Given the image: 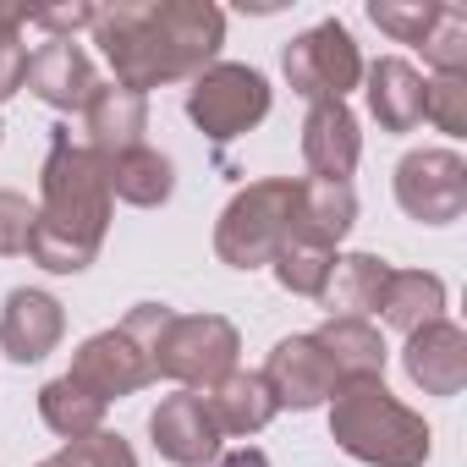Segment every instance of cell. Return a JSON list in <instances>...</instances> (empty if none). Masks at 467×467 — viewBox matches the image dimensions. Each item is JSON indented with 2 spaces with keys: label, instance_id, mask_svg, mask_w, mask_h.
<instances>
[{
  "label": "cell",
  "instance_id": "6da1fadb",
  "mask_svg": "<svg viewBox=\"0 0 467 467\" xmlns=\"http://www.w3.org/2000/svg\"><path fill=\"white\" fill-rule=\"evenodd\" d=\"M94 45L121 88L149 94L160 83H192L225 45V12L203 0H116L94 6Z\"/></svg>",
  "mask_w": 467,
  "mask_h": 467
},
{
  "label": "cell",
  "instance_id": "7a4b0ae2",
  "mask_svg": "<svg viewBox=\"0 0 467 467\" xmlns=\"http://www.w3.org/2000/svg\"><path fill=\"white\" fill-rule=\"evenodd\" d=\"M110 231V182L105 160L72 138V127L50 132V154L39 171V209L28 259L50 275H83Z\"/></svg>",
  "mask_w": 467,
  "mask_h": 467
},
{
  "label": "cell",
  "instance_id": "3957f363",
  "mask_svg": "<svg viewBox=\"0 0 467 467\" xmlns=\"http://www.w3.org/2000/svg\"><path fill=\"white\" fill-rule=\"evenodd\" d=\"M330 440L368 462V467H423L429 462V423L385 390V379H347L330 396Z\"/></svg>",
  "mask_w": 467,
  "mask_h": 467
},
{
  "label": "cell",
  "instance_id": "277c9868",
  "mask_svg": "<svg viewBox=\"0 0 467 467\" xmlns=\"http://www.w3.org/2000/svg\"><path fill=\"white\" fill-rule=\"evenodd\" d=\"M292 225H297V182L292 176L248 182L214 220V259L231 270H265L292 243Z\"/></svg>",
  "mask_w": 467,
  "mask_h": 467
},
{
  "label": "cell",
  "instance_id": "5b68a950",
  "mask_svg": "<svg viewBox=\"0 0 467 467\" xmlns=\"http://www.w3.org/2000/svg\"><path fill=\"white\" fill-rule=\"evenodd\" d=\"M243 336L220 314H176L154 347V379H176L182 390H214L237 368Z\"/></svg>",
  "mask_w": 467,
  "mask_h": 467
},
{
  "label": "cell",
  "instance_id": "8992f818",
  "mask_svg": "<svg viewBox=\"0 0 467 467\" xmlns=\"http://www.w3.org/2000/svg\"><path fill=\"white\" fill-rule=\"evenodd\" d=\"M187 116L192 127L209 138V143H231L254 132L265 116H270V83L265 72L254 67H237V61H214L192 78L187 88Z\"/></svg>",
  "mask_w": 467,
  "mask_h": 467
},
{
  "label": "cell",
  "instance_id": "52a82bcc",
  "mask_svg": "<svg viewBox=\"0 0 467 467\" xmlns=\"http://www.w3.org/2000/svg\"><path fill=\"white\" fill-rule=\"evenodd\" d=\"M281 72H286L292 94L319 105V99H347L363 83V56H358L352 34L336 17H325V23H314L308 34H297L281 50Z\"/></svg>",
  "mask_w": 467,
  "mask_h": 467
},
{
  "label": "cell",
  "instance_id": "ba28073f",
  "mask_svg": "<svg viewBox=\"0 0 467 467\" xmlns=\"http://www.w3.org/2000/svg\"><path fill=\"white\" fill-rule=\"evenodd\" d=\"M396 203L418 225H451L467 214V160L456 149H412L396 165Z\"/></svg>",
  "mask_w": 467,
  "mask_h": 467
},
{
  "label": "cell",
  "instance_id": "9c48e42d",
  "mask_svg": "<svg viewBox=\"0 0 467 467\" xmlns=\"http://www.w3.org/2000/svg\"><path fill=\"white\" fill-rule=\"evenodd\" d=\"M67 379H72V385H83L88 396H99V401L110 407V401L138 396L143 385H154V363H149V352H143V347L116 325V330L88 336V341L72 352Z\"/></svg>",
  "mask_w": 467,
  "mask_h": 467
},
{
  "label": "cell",
  "instance_id": "30bf717a",
  "mask_svg": "<svg viewBox=\"0 0 467 467\" xmlns=\"http://www.w3.org/2000/svg\"><path fill=\"white\" fill-rule=\"evenodd\" d=\"M265 385H270V396H275V407H292V412H314V407H325L330 396H336V368H330V358H325V347L314 341V336H286V341H275V352L265 358Z\"/></svg>",
  "mask_w": 467,
  "mask_h": 467
},
{
  "label": "cell",
  "instance_id": "8fae6325",
  "mask_svg": "<svg viewBox=\"0 0 467 467\" xmlns=\"http://www.w3.org/2000/svg\"><path fill=\"white\" fill-rule=\"evenodd\" d=\"M149 434H154V451L171 462V467H209L220 456V423L209 412V401L198 390H176L165 396L154 412H149Z\"/></svg>",
  "mask_w": 467,
  "mask_h": 467
},
{
  "label": "cell",
  "instance_id": "7c38bea8",
  "mask_svg": "<svg viewBox=\"0 0 467 467\" xmlns=\"http://www.w3.org/2000/svg\"><path fill=\"white\" fill-rule=\"evenodd\" d=\"M67 336V314L50 292L39 286H17L0 308V352L12 363H45Z\"/></svg>",
  "mask_w": 467,
  "mask_h": 467
},
{
  "label": "cell",
  "instance_id": "4fadbf2b",
  "mask_svg": "<svg viewBox=\"0 0 467 467\" xmlns=\"http://www.w3.org/2000/svg\"><path fill=\"white\" fill-rule=\"evenodd\" d=\"M401 363H407V379L423 396H462V385H467V330L451 325V319H434V325L407 336Z\"/></svg>",
  "mask_w": 467,
  "mask_h": 467
},
{
  "label": "cell",
  "instance_id": "5bb4252c",
  "mask_svg": "<svg viewBox=\"0 0 467 467\" xmlns=\"http://www.w3.org/2000/svg\"><path fill=\"white\" fill-rule=\"evenodd\" d=\"M149 132V94H132L121 83H99L83 105V143L99 160H116L127 149H143Z\"/></svg>",
  "mask_w": 467,
  "mask_h": 467
},
{
  "label": "cell",
  "instance_id": "9a60e30c",
  "mask_svg": "<svg viewBox=\"0 0 467 467\" xmlns=\"http://www.w3.org/2000/svg\"><path fill=\"white\" fill-rule=\"evenodd\" d=\"M358 154H363V132H358V116L347 110V99H319L308 105L303 116V160L319 182H347L358 171Z\"/></svg>",
  "mask_w": 467,
  "mask_h": 467
},
{
  "label": "cell",
  "instance_id": "2e32d148",
  "mask_svg": "<svg viewBox=\"0 0 467 467\" xmlns=\"http://www.w3.org/2000/svg\"><path fill=\"white\" fill-rule=\"evenodd\" d=\"M23 88H28L34 99H45L50 110H83L88 94L99 88V78H94V61H88L83 45H72V39H50V45H39V50L28 56V78H23Z\"/></svg>",
  "mask_w": 467,
  "mask_h": 467
},
{
  "label": "cell",
  "instance_id": "e0dca14e",
  "mask_svg": "<svg viewBox=\"0 0 467 467\" xmlns=\"http://www.w3.org/2000/svg\"><path fill=\"white\" fill-rule=\"evenodd\" d=\"M368 78V116L379 121V132H418L423 127V72L401 56H379L374 67H363Z\"/></svg>",
  "mask_w": 467,
  "mask_h": 467
},
{
  "label": "cell",
  "instance_id": "ac0fdd59",
  "mask_svg": "<svg viewBox=\"0 0 467 467\" xmlns=\"http://www.w3.org/2000/svg\"><path fill=\"white\" fill-rule=\"evenodd\" d=\"M358 225V192L352 182H297V225H292V243H308V248H325L336 254V243Z\"/></svg>",
  "mask_w": 467,
  "mask_h": 467
},
{
  "label": "cell",
  "instance_id": "d6986e66",
  "mask_svg": "<svg viewBox=\"0 0 467 467\" xmlns=\"http://www.w3.org/2000/svg\"><path fill=\"white\" fill-rule=\"evenodd\" d=\"M209 412H214V423H220V434H259V429H270L275 423V396H270V385H265V374H248V368H231L214 390H209Z\"/></svg>",
  "mask_w": 467,
  "mask_h": 467
},
{
  "label": "cell",
  "instance_id": "ffe728a7",
  "mask_svg": "<svg viewBox=\"0 0 467 467\" xmlns=\"http://www.w3.org/2000/svg\"><path fill=\"white\" fill-rule=\"evenodd\" d=\"M314 341L325 347V358H330L341 385L347 379H385V358L390 352H385V336L368 319H325L314 330Z\"/></svg>",
  "mask_w": 467,
  "mask_h": 467
},
{
  "label": "cell",
  "instance_id": "44dd1931",
  "mask_svg": "<svg viewBox=\"0 0 467 467\" xmlns=\"http://www.w3.org/2000/svg\"><path fill=\"white\" fill-rule=\"evenodd\" d=\"M385 275H390V265L374 259V254H347V259H336L330 275H325V292H319L325 314H330V319H363L368 308H379Z\"/></svg>",
  "mask_w": 467,
  "mask_h": 467
},
{
  "label": "cell",
  "instance_id": "7402d4cb",
  "mask_svg": "<svg viewBox=\"0 0 467 467\" xmlns=\"http://www.w3.org/2000/svg\"><path fill=\"white\" fill-rule=\"evenodd\" d=\"M379 314H385L390 330L412 336V330L445 319V281L429 275V270H390L385 292H379Z\"/></svg>",
  "mask_w": 467,
  "mask_h": 467
},
{
  "label": "cell",
  "instance_id": "603a6c76",
  "mask_svg": "<svg viewBox=\"0 0 467 467\" xmlns=\"http://www.w3.org/2000/svg\"><path fill=\"white\" fill-rule=\"evenodd\" d=\"M105 182H110V198L132 203V209H160L171 192H176V171L160 149H127L116 160H105Z\"/></svg>",
  "mask_w": 467,
  "mask_h": 467
},
{
  "label": "cell",
  "instance_id": "cb8c5ba5",
  "mask_svg": "<svg viewBox=\"0 0 467 467\" xmlns=\"http://www.w3.org/2000/svg\"><path fill=\"white\" fill-rule=\"evenodd\" d=\"M39 418H45L50 434L83 440V434H99V429H105V401L88 396L83 385H72V379L61 374V379H50V385L39 390Z\"/></svg>",
  "mask_w": 467,
  "mask_h": 467
},
{
  "label": "cell",
  "instance_id": "d4e9b609",
  "mask_svg": "<svg viewBox=\"0 0 467 467\" xmlns=\"http://www.w3.org/2000/svg\"><path fill=\"white\" fill-rule=\"evenodd\" d=\"M418 50L434 67V78H462L467 72V12L462 6H440L429 34L418 39Z\"/></svg>",
  "mask_w": 467,
  "mask_h": 467
},
{
  "label": "cell",
  "instance_id": "484cf974",
  "mask_svg": "<svg viewBox=\"0 0 467 467\" xmlns=\"http://www.w3.org/2000/svg\"><path fill=\"white\" fill-rule=\"evenodd\" d=\"M330 265H336V254H325V248H308V243H286L281 254H275V281L286 286V292H297V297H319L325 292V275H330Z\"/></svg>",
  "mask_w": 467,
  "mask_h": 467
},
{
  "label": "cell",
  "instance_id": "4316f807",
  "mask_svg": "<svg viewBox=\"0 0 467 467\" xmlns=\"http://www.w3.org/2000/svg\"><path fill=\"white\" fill-rule=\"evenodd\" d=\"M440 12V0H368V23L396 45H418Z\"/></svg>",
  "mask_w": 467,
  "mask_h": 467
},
{
  "label": "cell",
  "instance_id": "83f0119b",
  "mask_svg": "<svg viewBox=\"0 0 467 467\" xmlns=\"http://www.w3.org/2000/svg\"><path fill=\"white\" fill-rule=\"evenodd\" d=\"M39 467H138V456H132V445H127L121 434H110V429H99V434H83V440H67V451H56V456H45Z\"/></svg>",
  "mask_w": 467,
  "mask_h": 467
},
{
  "label": "cell",
  "instance_id": "f1b7e54d",
  "mask_svg": "<svg viewBox=\"0 0 467 467\" xmlns=\"http://www.w3.org/2000/svg\"><path fill=\"white\" fill-rule=\"evenodd\" d=\"M423 121L445 138H467V78H429L423 83Z\"/></svg>",
  "mask_w": 467,
  "mask_h": 467
},
{
  "label": "cell",
  "instance_id": "f546056e",
  "mask_svg": "<svg viewBox=\"0 0 467 467\" xmlns=\"http://www.w3.org/2000/svg\"><path fill=\"white\" fill-rule=\"evenodd\" d=\"M28 12L23 6H0V99H12L28 78V45H23Z\"/></svg>",
  "mask_w": 467,
  "mask_h": 467
},
{
  "label": "cell",
  "instance_id": "4dcf8cb0",
  "mask_svg": "<svg viewBox=\"0 0 467 467\" xmlns=\"http://www.w3.org/2000/svg\"><path fill=\"white\" fill-rule=\"evenodd\" d=\"M34 243V203L12 187H0V259H17Z\"/></svg>",
  "mask_w": 467,
  "mask_h": 467
},
{
  "label": "cell",
  "instance_id": "1f68e13d",
  "mask_svg": "<svg viewBox=\"0 0 467 467\" xmlns=\"http://www.w3.org/2000/svg\"><path fill=\"white\" fill-rule=\"evenodd\" d=\"M171 319H176V308H165V303H132L127 308V319H121V330L149 352V363H154V347H160V336L171 330Z\"/></svg>",
  "mask_w": 467,
  "mask_h": 467
},
{
  "label": "cell",
  "instance_id": "d6a6232c",
  "mask_svg": "<svg viewBox=\"0 0 467 467\" xmlns=\"http://www.w3.org/2000/svg\"><path fill=\"white\" fill-rule=\"evenodd\" d=\"M28 28H45L50 39H72L78 28H94V6L72 0V6H45V12H28Z\"/></svg>",
  "mask_w": 467,
  "mask_h": 467
},
{
  "label": "cell",
  "instance_id": "836d02e7",
  "mask_svg": "<svg viewBox=\"0 0 467 467\" xmlns=\"http://www.w3.org/2000/svg\"><path fill=\"white\" fill-rule=\"evenodd\" d=\"M209 467H270V456L259 445H237V451H220Z\"/></svg>",
  "mask_w": 467,
  "mask_h": 467
}]
</instances>
